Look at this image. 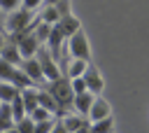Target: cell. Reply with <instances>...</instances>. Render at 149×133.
Here are the masks:
<instances>
[{
	"mask_svg": "<svg viewBox=\"0 0 149 133\" xmlns=\"http://www.w3.org/2000/svg\"><path fill=\"white\" fill-rule=\"evenodd\" d=\"M42 89H47V91L51 93V98L56 100V105H58L61 114H63L65 110H70V107H72L74 91H72V86H70V79H68V77H58V79H54V82H47Z\"/></svg>",
	"mask_w": 149,
	"mask_h": 133,
	"instance_id": "6da1fadb",
	"label": "cell"
},
{
	"mask_svg": "<svg viewBox=\"0 0 149 133\" xmlns=\"http://www.w3.org/2000/svg\"><path fill=\"white\" fill-rule=\"evenodd\" d=\"M65 49H68V54H70L72 58H79V61L91 63V56H93V54H91V42H88V37H86L84 28H81V30H77L74 35H70V37H68Z\"/></svg>",
	"mask_w": 149,
	"mask_h": 133,
	"instance_id": "7a4b0ae2",
	"label": "cell"
},
{
	"mask_svg": "<svg viewBox=\"0 0 149 133\" xmlns=\"http://www.w3.org/2000/svg\"><path fill=\"white\" fill-rule=\"evenodd\" d=\"M33 26H35V19H33ZM33 26H30L28 30H23V33L9 35V40H12L14 44H16L19 54H21V58H33V56L37 54V49L42 47V44L37 42V37L33 35Z\"/></svg>",
	"mask_w": 149,
	"mask_h": 133,
	"instance_id": "3957f363",
	"label": "cell"
},
{
	"mask_svg": "<svg viewBox=\"0 0 149 133\" xmlns=\"http://www.w3.org/2000/svg\"><path fill=\"white\" fill-rule=\"evenodd\" d=\"M30 26H33V12H28V9H23V7H19V9H14V12H9V14L5 16V30H7L9 35L23 33V30H28Z\"/></svg>",
	"mask_w": 149,
	"mask_h": 133,
	"instance_id": "277c9868",
	"label": "cell"
},
{
	"mask_svg": "<svg viewBox=\"0 0 149 133\" xmlns=\"http://www.w3.org/2000/svg\"><path fill=\"white\" fill-rule=\"evenodd\" d=\"M35 58H37V63H40V70H42V75H44V79H47V82H54V79L63 77V75H61V68H58V61H56V58L49 54V49H47L44 44L37 49Z\"/></svg>",
	"mask_w": 149,
	"mask_h": 133,
	"instance_id": "5b68a950",
	"label": "cell"
},
{
	"mask_svg": "<svg viewBox=\"0 0 149 133\" xmlns=\"http://www.w3.org/2000/svg\"><path fill=\"white\" fill-rule=\"evenodd\" d=\"M44 47L49 49V54L58 61L63 54H65V35L61 33V28L54 23L51 26V30H49V37H47V42H44Z\"/></svg>",
	"mask_w": 149,
	"mask_h": 133,
	"instance_id": "8992f818",
	"label": "cell"
},
{
	"mask_svg": "<svg viewBox=\"0 0 149 133\" xmlns=\"http://www.w3.org/2000/svg\"><path fill=\"white\" fill-rule=\"evenodd\" d=\"M81 77H84V82H86V91H88V93H93V96H100V93H102L105 79H102L100 70H98L93 63H88V68H86V72H84Z\"/></svg>",
	"mask_w": 149,
	"mask_h": 133,
	"instance_id": "52a82bcc",
	"label": "cell"
},
{
	"mask_svg": "<svg viewBox=\"0 0 149 133\" xmlns=\"http://www.w3.org/2000/svg\"><path fill=\"white\" fill-rule=\"evenodd\" d=\"M19 68L26 72V77H28L35 86H44V84H47V79H44V75H42L40 63H37V58H35V56H33V58H23Z\"/></svg>",
	"mask_w": 149,
	"mask_h": 133,
	"instance_id": "ba28073f",
	"label": "cell"
},
{
	"mask_svg": "<svg viewBox=\"0 0 149 133\" xmlns=\"http://www.w3.org/2000/svg\"><path fill=\"white\" fill-rule=\"evenodd\" d=\"M105 117H112V105H109V100H107V98L95 96L86 119H91V121H100V119H105Z\"/></svg>",
	"mask_w": 149,
	"mask_h": 133,
	"instance_id": "9c48e42d",
	"label": "cell"
},
{
	"mask_svg": "<svg viewBox=\"0 0 149 133\" xmlns=\"http://www.w3.org/2000/svg\"><path fill=\"white\" fill-rule=\"evenodd\" d=\"M93 93H88V91H84V93H74V98H72V110H74V114H81V117H88V110H91V105H93Z\"/></svg>",
	"mask_w": 149,
	"mask_h": 133,
	"instance_id": "30bf717a",
	"label": "cell"
},
{
	"mask_svg": "<svg viewBox=\"0 0 149 133\" xmlns=\"http://www.w3.org/2000/svg\"><path fill=\"white\" fill-rule=\"evenodd\" d=\"M56 26L61 28V33L65 35V40L70 37V35H74L77 30H81V23H79V19L74 16V14H68V16H61L58 21H56Z\"/></svg>",
	"mask_w": 149,
	"mask_h": 133,
	"instance_id": "8fae6325",
	"label": "cell"
},
{
	"mask_svg": "<svg viewBox=\"0 0 149 133\" xmlns=\"http://www.w3.org/2000/svg\"><path fill=\"white\" fill-rule=\"evenodd\" d=\"M0 58L2 61H7L9 65H21V54H19V49H16V44L12 42V40H5V44H2V51H0Z\"/></svg>",
	"mask_w": 149,
	"mask_h": 133,
	"instance_id": "7c38bea8",
	"label": "cell"
},
{
	"mask_svg": "<svg viewBox=\"0 0 149 133\" xmlns=\"http://www.w3.org/2000/svg\"><path fill=\"white\" fill-rule=\"evenodd\" d=\"M37 89H40V86H26V89L19 91L21 103H23V107H26V114H30V112L37 107Z\"/></svg>",
	"mask_w": 149,
	"mask_h": 133,
	"instance_id": "4fadbf2b",
	"label": "cell"
},
{
	"mask_svg": "<svg viewBox=\"0 0 149 133\" xmlns=\"http://www.w3.org/2000/svg\"><path fill=\"white\" fill-rule=\"evenodd\" d=\"M37 105L40 107H44V110H49L54 117H61V110H58V105H56V100L51 98V93L47 91V89H37Z\"/></svg>",
	"mask_w": 149,
	"mask_h": 133,
	"instance_id": "5bb4252c",
	"label": "cell"
},
{
	"mask_svg": "<svg viewBox=\"0 0 149 133\" xmlns=\"http://www.w3.org/2000/svg\"><path fill=\"white\" fill-rule=\"evenodd\" d=\"M61 121H63V126H65L68 133H74V131H79L81 126L88 124L86 117H81V114H61Z\"/></svg>",
	"mask_w": 149,
	"mask_h": 133,
	"instance_id": "9a60e30c",
	"label": "cell"
},
{
	"mask_svg": "<svg viewBox=\"0 0 149 133\" xmlns=\"http://www.w3.org/2000/svg\"><path fill=\"white\" fill-rule=\"evenodd\" d=\"M88 131L91 133H114V119L112 117H105L100 121H91L88 124Z\"/></svg>",
	"mask_w": 149,
	"mask_h": 133,
	"instance_id": "2e32d148",
	"label": "cell"
},
{
	"mask_svg": "<svg viewBox=\"0 0 149 133\" xmlns=\"http://www.w3.org/2000/svg\"><path fill=\"white\" fill-rule=\"evenodd\" d=\"M14 126V117H12V107L9 103H0V133H5L7 128Z\"/></svg>",
	"mask_w": 149,
	"mask_h": 133,
	"instance_id": "e0dca14e",
	"label": "cell"
},
{
	"mask_svg": "<svg viewBox=\"0 0 149 133\" xmlns=\"http://www.w3.org/2000/svg\"><path fill=\"white\" fill-rule=\"evenodd\" d=\"M86 68H88V63H86V61L70 58V63H68V79H72V77H81V75L86 72Z\"/></svg>",
	"mask_w": 149,
	"mask_h": 133,
	"instance_id": "ac0fdd59",
	"label": "cell"
},
{
	"mask_svg": "<svg viewBox=\"0 0 149 133\" xmlns=\"http://www.w3.org/2000/svg\"><path fill=\"white\" fill-rule=\"evenodd\" d=\"M19 96V89L9 82H0V103H12Z\"/></svg>",
	"mask_w": 149,
	"mask_h": 133,
	"instance_id": "d6986e66",
	"label": "cell"
},
{
	"mask_svg": "<svg viewBox=\"0 0 149 133\" xmlns=\"http://www.w3.org/2000/svg\"><path fill=\"white\" fill-rule=\"evenodd\" d=\"M37 19H40L42 23H49V26H54V23H56L61 16H58V12H56V7H54V5H44Z\"/></svg>",
	"mask_w": 149,
	"mask_h": 133,
	"instance_id": "ffe728a7",
	"label": "cell"
},
{
	"mask_svg": "<svg viewBox=\"0 0 149 133\" xmlns=\"http://www.w3.org/2000/svg\"><path fill=\"white\" fill-rule=\"evenodd\" d=\"M9 107H12V117H14V124H16L19 119H23V117H26V107H23V103H21V96H16V98L9 103Z\"/></svg>",
	"mask_w": 149,
	"mask_h": 133,
	"instance_id": "44dd1931",
	"label": "cell"
},
{
	"mask_svg": "<svg viewBox=\"0 0 149 133\" xmlns=\"http://www.w3.org/2000/svg\"><path fill=\"white\" fill-rule=\"evenodd\" d=\"M14 128H16L19 133H33V131H35V121H33V119L26 114L23 119H19V121L14 124Z\"/></svg>",
	"mask_w": 149,
	"mask_h": 133,
	"instance_id": "7402d4cb",
	"label": "cell"
},
{
	"mask_svg": "<svg viewBox=\"0 0 149 133\" xmlns=\"http://www.w3.org/2000/svg\"><path fill=\"white\" fill-rule=\"evenodd\" d=\"M28 117H30V119H33V121L37 124V121H47V119H51L54 114H51L49 110H44V107H40V105H37V107H35V110H33V112H30Z\"/></svg>",
	"mask_w": 149,
	"mask_h": 133,
	"instance_id": "603a6c76",
	"label": "cell"
},
{
	"mask_svg": "<svg viewBox=\"0 0 149 133\" xmlns=\"http://www.w3.org/2000/svg\"><path fill=\"white\" fill-rule=\"evenodd\" d=\"M54 7H56V12H58V16H68V14H72V5H70V0H58Z\"/></svg>",
	"mask_w": 149,
	"mask_h": 133,
	"instance_id": "cb8c5ba5",
	"label": "cell"
},
{
	"mask_svg": "<svg viewBox=\"0 0 149 133\" xmlns=\"http://www.w3.org/2000/svg\"><path fill=\"white\" fill-rule=\"evenodd\" d=\"M19 7H21V0H0V12H5V14L14 12Z\"/></svg>",
	"mask_w": 149,
	"mask_h": 133,
	"instance_id": "d4e9b609",
	"label": "cell"
},
{
	"mask_svg": "<svg viewBox=\"0 0 149 133\" xmlns=\"http://www.w3.org/2000/svg\"><path fill=\"white\" fill-rule=\"evenodd\" d=\"M70 86H72L74 93H84V91H86V82H84V77H72V79H70Z\"/></svg>",
	"mask_w": 149,
	"mask_h": 133,
	"instance_id": "484cf974",
	"label": "cell"
},
{
	"mask_svg": "<svg viewBox=\"0 0 149 133\" xmlns=\"http://www.w3.org/2000/svg\"><path fill=\"white\" fill-rule=\"evenodd\" d=\"M42 5H44L42 0H21V7H23V9H28V12H35V9H37V7H42Z\"/></svg>",
	"mask_w": 149,
	"mask_h": 133,
	"instance_id": "4316f807",
	"label": "cell"
},
{
	"mask_svg": "<svg viewBox=\"0 0 149 133\" xmlns=\"http://www.w3.org/2000/svg\"><path fill=\"white\" fill-rule=\"evenodd\" d=\"M49 133H68L65 126H63V121H61V117H56V121H54V126H51Z\"/></svg>",
	"mask_w": 149,
	"mask_h": 133,
	"instance_id": "83f0119b",
	"label": "cell"
},
{
	"mask_svg": "<svg viewBox=\"0 0 149 133\" xmlns=\"http://www.w3.org/2000/svg\"><path fill=\"white\" fill-rule=\"evenodd\" d=\"M74 133H91V131H88V124H86V126H81V128H79V131H74Z\"/></svg>",
	"mask_w": 149,
	"mask_h": 133,
	"instance_id": "f1b7e54d",
	"label": "cell"
},
{
	"mask_svg": "<svg viewBox=\"0 0 149 133\" xmlns=\"http://www.w3.org/2000/svg\"><path fill=\"white\" fill-rule=\"evenodd\" d=\"M0 30H5V16H2V12H0Z\"/></svg>",
	"mask_w": 149,
	"mask_h": 133,
	"instance_id": "f546056e",
	"label": "cell"
},
{
	"mask_svg": "<svg viewBox=\"0 0 149 133\" xmlns=\"http://www.w3.org/2000/svg\"><path fill=\"white\" fill-rule=\"evenodd\" d=\"M5 40H7V37H5L2 33H0V51H2V44H5Z\"/></svg>",
	"mask_w": 149,
	"mask_h": 133,
	"instance_id": "4dcf8cb0",
	"label": "cell"
},
{
	"mask_svg": "<svg viewBox=\"0 0 149 133\" xmlns=\"http://www.w3.org/2000/svg\"><path fill=\"white\" fill-rule=\"evenodd\" d=\"M42 2H44V5H56L58 0H42Z\"/></svg>",
	"mask_w": 149,
	"mask_h": 133,
	"instance_id": "1f68e13d",
	"label": "cell"
},
{
	"mask_svg": "<svg viewBox=\"0 0 149 133\" xmlns=\"http://www.w3.org/2000/svg\"><path fill=\"white\" fill-rule=\"evenodd\" d=\"M5 133H19V131H16V128H14V126H12V128H7V131H5Z\"/></svg>",
	"mask_w": 149,
	"mask_h": 133,
	"instance_id": "d6a6232c",
	"label": "cell"
}]
</instances>
